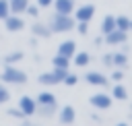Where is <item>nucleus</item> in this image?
Segmentation results:
<instances>
[{"label":"nucleus","instance_id":"obj_1","mask_svg":"<svg viewBox=\"0 0 132 126\" xmlns=\"http://www.w3.org/2000/svg\"><path fill=\"white\" fill-rule=\"evenodd\" d=\"M27 81H29L27 72L21 70V68H16V64H4V68L0 72V83L21 87V85H27Z\"/></svg>","mask_w":132,"mask_h":126},{"label":"nucleus","instance_id":"obj_2","mask_svg":"<svg viewBox=\"0 0 132 126\" xmlns=\"http://www.w3.org/2000/svg\"><path fill=\"white\" fill-rule=\"evenodd\" d=\"M74 25L76 21L72 14H60V12H54L47 21V27L52 29V33H68L74 29Z\"/></svg>","mask_w":132,"mask_h":126},{"label":"nucleus","instance_id":"obj_3","mask_svg":"<svg viewBox=\"0 0 132 126\" xmlns=\"http://www.w3.org/2000/svg\"><path fill=\"white\" fill-rule=\"evenodd\" d=\"M66 74H68L66 68H52L50 72H41L37 76V83L43 85V87H54V85H60Z\"/></svg>","mask_w":132,"mask_h":126},{"label":"nucleus","instance_id":"obj_4","mask_svg":"<svg viewBox=\"0 0 132 126\" xmlns=\"http://www.w3.org/2000/svg\"><path fill=\"white\" fill-rule=\"evenodd\" d=\"M16 107L21 109V114H23L25 118H31V116H35V112H37V101H35V97H31V95H21L19 101H16Z\"/></svg>","mask_w":132,"mask_h":126},{"label":"nucleus","instance_id":"obj_5","mask_svg":"<svg viewBox=\"0 0 132 126\" xmlns=\"http://www.w3.org/2000/svg\"><path fill=\"white\" fill-rule=\"evenodd\" d=\"M76 23H91V19L95 17V4H80L74 8L72 12Z\"/></svg>","mask_w":132,"mask_h":126},{"label":"nucleus","instance_id":"obj_6","mask_svg":"<svg viewBox=\"0 0 132 126\" xmlns=\"http://www.w3.org/2000/svg\"><path fill=\"white\" fill-rule=\"evenodd\" d=\"M2 23H4V29H6L8 33H19V31L25 29V19H23L21 14H14V12H10Z\"/></svg>","mask_w":132,"mask_h":126},{"label":"nucleus","instance_id":"obj_7","mask_svg":"<svg viewBox=\"0 0 132 126\" xmlns=\"http://www.w3.org/2000/svg\"><path fill=\"white\" fill-rule=\"evenodd\" d=\"M111 95H107V93H93L91 95V99H89V103L95 107V109H109L111 107Z\"/></svg>","mask_w":132,"mask_h":126},{"label":"nucleus","instance_id":"obj_8","mask_svg":"<svg viewBox=\"0 0 132 126\" xmlns=\"http://www.w3.org/2000/svg\"><path fill=\"white\" fill-rule=\"evenodd\" d=\"M82 78H85L89 85H93V87H107V83H109V76H105V74L99 72V70H89Z\"/></svg>","mask_w":132,"mask_h":126},{"label":"nucleus","instance_id":"obj_9","mask_svg":"<svg viewBox=\"0 0 132 126\" xmlns=\"http://www.w3.org/2000/svg\"><path fill=\"white\" fill-rule=\"evenodd\" d=\"M74 120H76V109L72 105H64L58 109V122L62 126H70V124H74Z\"/></svg>","mask_w":132,"mask_h":126},{"label":"nucleus","instance_id":"obj_10","mask_svg":"<svg viewBox=\"0 0 132 126\" xmlns=\"http://www.w3.org/2000/svg\"><path fill=\"white\" fill-rule=\"evenodd\" d=\"M103 41H105L107 45H122V43L128 41V33H126V31H120V29H113V31H109L107 35H103Z\"/></svg>","mask_w":132,"mask_h":126},{"label":"nucleus","instance_id":"obj_11","mask_svg":"<svg viewBox=\"0 0 132 126\" xmlns=\"http://www.w3.org/2000/svg\"><path fill=\"white\" fill-rule=\"evenodd\" d=\"M31 33H33V37H39V39H50L54 35L52 29L47 27V23H41V21H35L31 25Z\"/></svg>","mask_w":132,"mask_h":126},{"label":"nucleus","instance_id":"obj_12","mask_svg":"<svg viewBox=\"0 0 132 126\" xmlns=\"http://www.w3.org/2000/svg\"><path fill=\"white\" fill-rule=\"evenodd\" d=\"M54 12H60V14H72L74 8H76V0H54Z\"/></svg>","mask_w":132,"mask_h":126},{"label":"nucleus","instance_id":"obj_13","mask_svg":"<svg viewBox=\"0 0 132 126\" xmlns=\"http://www.w3.org/2000/svg\"><path fill=\"white\" fill-rule=\"evenodd\" d=\"M56 54L66 56V58H72V56L76 54V43H74V39H64L62 43H58V52H56Z\"/></svg>","mask_w":132,"mask_h":126},{"label":"nucleus","instance_id":"obj_14","mask_svg":"<svg viewBox=\"0 0 132 126\" xmlns=\"http://www.w3.org/2000/svg\"><path fill=\"white\" fill-rule=\"evenodd\" d=\"M35 101H37V105H58L56 95L50 93V91H41V93L35 97Z\"/></svg>","mask_w":132,"mask_h":126},{"label":"nucleus","instance_id":"obj_15","mask_svg":"<svg viewBox=\"0 0 132 126\" xmlns=\"http://www.w3.org/2000/svg\"><path fill=\"white\" fill-rule=\"evenodd\" d=\"M21 60H25V54L21 50H12V52L2 56V64H19Z\"/></svg>","mask_w":132,"mask_h":126},{"label":"nucleus","instance_id":"obj_16","mask_svg":"<svg viewBox=\"0 0 132 126\" xmlns=\"http://www.w3.org/2000/svg\"><path fill=\"white\" fill-rule=\"evenodd\" d=\"M70 62H74V66H78V68H85V66H89V62H91V54H89V52H76V54L70 58Z\"/></svg>","mask_w":132,"mask_h":126},{"label":"nucleus","instance_id":"obj_17","mask_svg":"<svg viewBox=\"0 0 132 126\" xmlns=\"http://www.w3.org/2000/svg\"><path fill=\"white\" fill-rule=\"evenodd\" d=\"M111 64H113V68H126L128 66V54L126 52H113L111 54Z\"/></svg>","mask_w":132,"mask_h":126},{"label":"nucleus","instance_id":"obj_18","mask_svg":"<svg viewBox=\"0 0 132 126\" xmlns=\"http://www.w3.org/2000/svg\"><path fill=\"white\" fill-rule=\"evenodd\" d=\"M39 118H54L58 114V105H37V112H35Z\"/></svg>","mask_w":132,"mask_h":126},{"label":"nucleus","instance_id":"obj_19","mask_svg":"<svg viewBox=\"0 0 132 126\" xmlns=\"http://www.w3.org/2000/svg\"><path fill=\"white\" fill-rule=\"evenodd\" d=\"M116 29L130 33V31H132V19H130V17H126V14H120V17H116Z\"/></svg>","mask_w":132,"mask_h":126},{"label":"nucleus","instance_id":"obj_20","mask_svg":"<svg viewBox=\"0 0 132 126\" xmlns=\"http://www.w3.org/2000/svg\"><path fill=\"white\" fill-rule=\"evenodd\" d=\"M113 29H116V17L113 14H105L103 21H101V35H107Z\"/></svg>","mask_w":132,"mask_h":126},{"label":"nucleus","instance_id":"obj_21","mask_svg":"<svg viewBox=\"0 0 132 126\" xmlns=\"http://www.w3.org/2000/svg\"><path fill=\"white\" fill-rule=\"evenodd\" d=\"M111 99L126 101V99H128V89H126L122 83H116V85H113V89H111Z\"/></svg>","mask_w":132,"mask_h":126},{"label":"nucleus","instance_id":"obj_22","mask_svg":"<svg viewBox=\"0 0 132 126\" xmlns=\"http://www.w3.org/2000/svg\"><path fill=\"white\" fill-rule=\"evenodd\" d=\"M8 4H10V12H14V14H23L25 8L29 6V0H8Z\"/></svg>","mask_w":132,"mask_h":126},{"label":"nucleus","instance_id":"obj_23","mask_svg":"<svg viewBox=\"0 0 132 126\" xmlns=\"http://www.w3.org/2000/svg\"><path fill=\"white\" fill-rule=\"evenodd\" d=\"M52 66H54V68H66V70H70V58L56 54V56L52 58Z\"/></svg>","mask_w":132,"mask_h":126},{"label":"nucleus","instance_id":"obj_24","mask_svg":"<svg viewBox=\"0 0 132 126\" xmlns=\"http://www.w3.org/2000/svg\"><path fill=\"white\" fill-rule=\"evenodd\" d=\"M39 10H41V8H39V6H37V4H31V2H29V6H27V8H25V14H27V17H31V19H35V21H37V19H39Z\"/></svg>","mask_w":132,"mask_h":126},{"label":"nucleus","instance_id":"obj_25","mask_svg":"<svg viewBox=\"0 0 132 126\" xmlns=\"http://www.w3.org/2000/svg\"><path fill=\"white\" fill-rule=\"evenodd\" d=\"M8 99H10V91H8V87L4 83H0V105L8 103Z\"/></svg>","mask_w":132,"mask_h":126},{"label":"nucleus","instance_id":"obj_26","mask_svg":"<svg viewBox=\"0 0 132 126\" xmlns=\"http://www.w3.org/2000/svg\"><path fill=\"white\" fill-rule=\"evenodd\" d=\"M62 83H64L66 87H74V85L78 83V74H74V72H70V70H68V74L64 76V81H62Z\"/></svg>","mask_w":132,"mask_h":126},{"label":"nucleus","instance_id":"obj_27","mask_svg":"<svg viewBox=\"0 0 132 126\" xmlns=\"http://www.w3.org/2000/svg\"><path fill=\"white\" fill-rule=\"evenodd\" d=\"M8 14H10V4H8V0H0V21H4Z\"/></svg>","mask_w":132,"mask_h":126},{"label":"nucleus","instance_id":"obj_28","mask_svg":"<svg viewBox=\"0 0 132 126\" xmlns=\"http://www.w3.org/2000/svg\"><path fill=\"white\" fill-rule=\"evenodd\" d=\"M6 116H8V118H14V120H23V118H25L19 107H8V109H6Z\"/></svg>","mask_w":132,"mask_h":126},{"label":"nucleus","instance_id":"obj_29","mask_svg":"<svg viewBox=\"0 0 132 126\" xmlns=\"http://www.w3.org/2000/svg\"><path fill=\"white\" fill-rule=\"evenodd\" d=\"M113 83H122V78H124V70L122 68H113V72H111V76H109Z\"/></svg>","mask_w":132,"mask_h":126},{"label":"nucleus","instance_id":"obj_30","mask_svg":"<svg viewBox=\"0 0 132 126\" xmlns=\"http://www.w3.org/2000/svg\"><path fill=\"white\" fill-rule=\"evenodd\" d=\"M74 29L78 31V35H87L89 33V23H76Z\"/></svg>","mask_w":132,"mask_h":126},{"label":"nucleus","instance_id":"obj_31","mask_svg":"<svg viewBox=\"0 0 132 126\" xmlns=\"http://www.w3.org/2000/svg\"><path fill=\"white\" fill-rule=\"evenodd\" d=\"M35 4H37L39 8H50V6L54 4V0H35Z\"/></svg>","mask_w":132,"mask_h":126},{"label":"nucleus","instance_id":"obj_32","mask_svg":"<svg viewBox=\"0 0 132 126\" xmlns=\"http://www.w3.org/2000/svg\"><path fill=\"white\" fill-rule=\"evenodd\" d=\"M101 62H103V66H109V68H113V64H111V54H105V56L101 58Z\"/></svg>","mask_w":132,"mask_h":126},{"label":"nucleus","instance_id":"obj_33","mask_svg":"<svg viewBox=\"0 0 132 126\" xmlns=\"http://www.w3.org/2000/svg\"><path fill=\"white\" fill-rule=\"evenodd\" d=\"M103 43V37H95V45H101Z\"/></svg>","mask_w":132,"mask_h":126},{"label":"nucleus","instance_id":"obj_34","mask_svg":"<svg viewBox=\"0 0 132 126\" xmlns=\"http://www.w3.org/2000/svg\"><path fill=\"white\" fill-rule=\"evenodd\" d=\"M116 126H128V124H126V122H118Z\"/></svg>","mask_w":132,"mask_h":126}]
</instances>
